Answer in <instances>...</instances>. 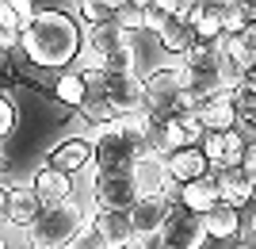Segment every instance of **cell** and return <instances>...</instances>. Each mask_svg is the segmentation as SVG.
Wrapping results in <instances>:
<instances>
[{
    "label": "cell",
    "mask_w": 256,
    "mask_h": 249,
    "mask_svg": "<svg viewBox=\"0 0 256 249\" xmlns=\"http://www.w3.org/2000/svg\"><path fill=\"white\" fill-rule=\"evenodd\" d=\"M164 173H168L172 188H184V184H192V180L210 176V165H206L199 146H184V150H172L168 157H164Z\"/></svg>",
    "instance_id": "obj_8"
},
{
    "label": "cell",
    "mask_w": 256,
    "mask_h": 249,
    "mask_svg": "<svg viewBox=\"0 0 256 249\" xmlns=\"http://www.w3.org/2000/svg\"><path fill=\"white\" fill-rule=\"evenodd\" d=\"M92 230H96L100 238H104L107 249H126L134 245V226H130V215L126 211H92Z\"/></svg>",
    "instance_id": "obj_11"
},
{
    "label": "cell",
    "mask_w": 256,
    "mask_h": 249,
    "mask_svg": "<svg viewBox=\"0 0 256 249\" xmlns=\"http://www.w3.org/2000/svg\"><path fill=\"white\" fill-rule=\"evenodd\" d=\"M76 16L88 31L107 27V23H115V0H84V4H76Z\"/></svg>",
    "instance_id": "obj_18"
},
{
    "label": "cell",
    "mask_w": 256,
    "mask_h": 249,
    "mask_svg": "<svg viewBox=\"0 0 256 249\" xmlns=\"http://www.w3.org/2000/svg\"><path fill=\"white\" fill-rule=\"evenodd\" d=\"M241 169L248 173V180H256V146H248L245 157H241Z\"/></svg>",
    "instance_id": "obj_27"
},
{
    "label": "cell",
    "mask_w": 256,
    "mask_h": 249,
    "mask_svg": "<svg viewBox=\"0 0 256 249\" xmlns=\"http://www.w3.org/2000/svg\"><path fill=\"white\" fill-rule=\"evenodd\" d=\"M27 188L34 192V199H38L42 207L65 203V199L73 195V180H69L65 173H54V169H46V165L31 176V184H27Z\"/></svg>",
    "instance_id": "obj_14"
},
{
    "label": "cell",
    "mask_w": 256,
    "mask_h": 249,
    "mask_svg": "<svg viewBox=\"0 0 256 249\" xmlns=\"http://www.w3.org/2000/svg\"><path fill=\"white\" fill-rule=\"evenodd\" d=\"M142 92H146V85L138 73H104V96L111 100L115 115L142 111Z\"/></svg>",
    "instance_id": "obj_7"
},
{
    "label": "cell",
    "mask_w": 256,
    "mask_h": 249,
    "mask_svg": "<svg viewBox=\"0 0 256 249\" xmlns=\"http://www.w3.org/2000/svg\"><path fill=\"white\" fill-rule=\"evenodd\" d=\"M157 43H160V50H164V58H184V54H188V50L195 46L192 23H188V20H176V16H172V20L160 27Z\"/></svg>",
    "instance_id": "obj_17"
},
{
    "label": "cell",
    "mask_w": 256,
    "mask_h": 249,
    "mask_svg": "<svg viewBox=\"0 0 256 249\" xmlns=\"http://www.w3.org/2000/svg\"><path fill=\"white\" fill-rule=\"evenodd\" d=\"M172 203L176 199H168V195H138L134 199V207H130V226H134V238L138 241H157V234L164 230V222H168L172 215Z\"/></svg>",
    "instance_id": "obj_4"
},
{
    "label": "cell",
    "mask_w": 256,
    "mask_h": 249,
    "mask_svg": "<svg viewBox=\"0 0 256 249\" xmlns=\"http://www.w3.org/2000/svg\"><path fill=\"white\" fill-rule=\"evenodd\" d=\"M0 249H34V238L27 226H16V222H0Z\"/></svg>",
    "instance_id": "obj_23"
},
{
    "label": "cell",
    "mask_w": 256,
    "mask_h": 249,
    "mask_svg": "<svg viewBox=\"0 0 256 249\" xmlns=\"http://www.w3.org/2000/svg\"><path fill=\"white\" fill-rule=\"evenodd\" d=\"M241 88H248V92H252V96H256V65H252V69H248L245 77H241Z\"/></svg>",
    "instance_id": "obj_29"
},
{
    "label": "cell",
    "mask_w": 256,
    "mask_h": 249,
    "mask_svg": "<svg viewBox=\"0 0 256 249\" xmlns=\"http://www.w3.org/2000/svg\"><path fill=\"white\" fill-rule=\"evenodd\" d=\"M16 46L27 54V62L42 65V69H65L84 54V31L65 12L34 8V16L23 23Z\"/></svg>",
    "instance_id": "obj_1"
},
{
    "label": "cell",
    "mask_w": 256,
    "mask_h": 249,
    "mask_svg": "<svg viewBox=\"0 0 256 249\" xmlns=\"http://www.w3.org/2000/svg\"><path fill=\"white\" fill-rule=\"evenodd\" d=\"M142 130H146V115H118L115 123L96 130L92 138V169L96 173H130L146 146H142Z\"/></svg>",
    "instance_id": "obj_2"
},
{
    "label": "cell",
    "mask_w": 256,
    "mask_h": 249,
    "mask_svg": "<svg viewBox=\"0 0 256 249\" xmlns=\"http://www.w3.org/2000/svg\"><path fill=\"white\" fill-rule=\"evenodd\" d=\"M38 215H42V203L34 199L31 188H27V184H12V188H8V222L31 230Z\"/></svg>",
    "instance_id": "obj_15"
},
{
    "label": "cell",
    "mask_w": 256,
    "mask_h": 249,
    "mask_svg": "<svg viewBox=\"0 0 256 249\" xmlns=\"http://www.w3.org/2000/svg\"><path fill=\"white\" fill-rule=\"evenodd\" d=\"M46 169L65 173V176H76V173H84V169H92V138H84V134L62 138L50 150V157H46Z\"/></svg>",
    "instance_id": "obj_5"
},
{
    "label": "cell",
    "mask_w": 256,
    "mask_h": 249,
    "mask_svg": "<svg viewBox=\"0 0 256 249\" xmlns=\"http://www.w3.org/2000/svg\"><path fill=\"white\" fill-rule=\"evenodd\" d=\"M16 119H20V115H16V104L0 92V138H8L12 130H16Z\"/></svg>",
    "instance_id": "obj_24"
},
{
    "label": "cell",
    "mask_w": 256,
    "mask_h": 249,
    "mask_svg": "<svg viewBox=\"0 0 256 249\" xmlns=\"http://www.w3.org/2000/svg\"><path fill=\"white\" fill-rule=\"evenodd\" d=\"M203 238L214 241H241V211L226 203H214L203 215Z\"/></svg>",
    "instance_id": "obj_13"
},
{
    "label": "cell",
    "mask_w": 256,
    "mask_h": 249,
    "mask_svg": "<svg viewBox=\"0 0 256 249\" xmlns=\"http://www.w3.org/2000/svg\"><path fill=\"white\" fill-rule=\"evenodd\" d=\"M176 203H180V207H188L192 215H199V218H203L206 211H210V207L218 203L214 180H210V176H203V180H192V184L176 188Z\"/></svg>",
    "instance_id": "obj_16"
},
{
    "label": "cell",
    "mask_w": 256,
    "mask_h": 249,
    "mask_svg": "<svg viewBox=\"0 0 256 249\" xmlns=\"http://www.w3.org/2000/svg\"><path fill=\"white\" fill-rule=\"evenodd\" d=\"M214 16H218V27H222L226 39H237V35L245 31V4H237V0H230V4H214Z\"/></svg>",
    "instance_id": "obj_20"
},
{
    "label": "cell",
    "mask_w": 256,
    "mask_h": 249,
    "mask_svg": "<svg viewBox=\"0 0 256 249\" xmlns=\"http://www.w3.org/2000/svg\"><path fill=\"white\" fill-rule=\"evenodd\" d=\"M12 46H16V35H8L4 27H0V50H12Z\"/></svg>",
    "instance_id": "obj_30"
},
{
    "label": "cell",
    "mask_w": 256,
    "mask_h": 249,
    "mask_svg": "<svg viewBox=\"0 0 256 249\" xmlns=\"http://www.w3.org/2000/svg\"><path fill=\"white\" fill-rule=\"evenodd\" d=\"M130 176H134L138 195H168V199H176V188L168 184V173H164V157H157V153H142L134 161V169H130Z\"/></svg>",
    "instance_id": "obj_9"
},
{
    "label": "cell",
    "mask_w": 256,
    "mask_h": 249,
    "mask_svg": "<svg viewBox=\"0 0 256 249\" xmlns=\"http://www.w3.org/2000/svg\"><path fill=\"white\" fill-rule=\"evenodd\" d=\"M172 16H180V4H172V0H164V4H146V35L157 39L160 27H164Z\"/></svg>",
    "instance_id": "obj_22"
},
{
    "label": "cell",
    "mask_w": 256,
    "mask_h": 249,
    "mask_svg": "<svg viewBox=\"0 0 256 249\" xmlns=\"http://www.w3.org/2000/svg\"><path fill=\"white\" fill-rule=\"evenodd\" d=\"M199 123H203L206 134L237 130V115H234V104H230V88L218 92V96H210V100H199Z\"/></svg>",
    "instance_id": "obj_12"
},
{
    "label": "cell",
    "mask_w": 256,
    "mask_h": 249,
    "mask_svg": "<svg viewBox=\"0 0 256 249\" xmlns=\"http://www.w3.org/2000/svg\"><path fill=\"white\" fill-rule=\"evenodd\" d=\"M8 180H0V222H4V218H8Z\"/></svg>",
    "instance_id": "obj_28"
},
{
    "label": "cell",
    "mask_w": 256,
    "mask_h": 249,
    "mask_svg": "<svg viewBox=\"0 0 256 249\" xmlns=\"http://www.w3.org/2000/svg\"><path fill=\"white\" fill-rule=\"evenodd\" d=\"M195 249H248L245 241H214V238H203Z\"/></svg>",
    "instance_id": "obj_26"
},
{
    "label": "cell",
    "mask_w": 256,
    "mask_h": 249,
    "mask_svg": "<svg viewBox=\"0 0 256 249\" xmlns=\"http://www.w3.org/2000/svg\"><path fill=\"white\" fill-rule=\"evenodd\" d=\"M54 96L62 100L65 108H80L84 104V81H80V73H62L54 81Z\"/></svg>",
    "instance_id": "obj_21"
},
{
    "label": "cell",
    "mask_w": 256,
    "mask_h": 249,
    "mask_svg": "<svg viewBox=\"0 0 256 249\" xmlns=\"http://www.w3.org/2000/svg\"><path fill=\"white\" fill-rule=\"evenodd\" d=\"M157 241L160 245H172V249H195L203 241V218L192 215L188 207L172 203V215L164 222V230L157 234Z\"/></svg>",
    "instance_id": "obj_6"
},
{
    "label": "cell",
    "mask_w": 256,
    "mask_h": 249,
    "mask_svg": "<svg viewBox=\"0 0 256 249\" xmlns=\"http://www.w3.org/2000/svg\"><path fill=\"white\" fill-rule=\"evenodd\" d=\"M126 249H153L150 241H134V245H126Z\"/></svg>",
    "instance_id": "obj_32"
},
{
    "label": "cell",
    "mask_w": 256,
    "mask_h": 249,
    "mask_svg": "<svg viewBox=\"0 0 256 249\" xmlns=\"http://www.w3.org/2000/svg\"><path fill=\"white\" fill-rule=\"evenodd\" d=\"M115 27L126 31V35L146 31V4H142V0H122V4H115Z\"/></svg>",
    "instance_id": "obj_19"
},
{
    "label": "cell",
    "mask_w": 256,
    "mask_h": 249,
    "mask_svg": "<svg viewBox=\"0 0 256 249\" xmlns=\"http://www.w3.org/2000/svg\"><path fill=\"white\" fill-rule=\"evenodd\" d=\"M138 199L130 173H96L92 169V203L96 211H130Z\"/></svg>",
    "instance_id": "obj_3"
},
{
    "label": "cell",
    "mask_w": 256,
    "mask_h": 249,
    "mask_svg": "<svg viewBox=\"0 0 256 249\" xmlns=\"http://www.w3.org/2000/svg\"><path fill=\"white\" fill-rule=\"evenodd\" d=\"M210 180H214V192H218V203L237 207V211L256 195L245 169H210Z\"/></svg>",
    "instance_id": "obj_10"
},
{
    "label": "cell",
    "mask_w": 256,
    "mask_h": 249,
    "mask_svg": "<svg viewBox=\"0 0 256 249\" xmlns=\"http://www.w3.org/2000/svg\"><path fill=\"white\" fill-rule=\"evenodd\" d=\"M245 245H248V249H256V238H248V241H245Z\"/></svg>",
    "instance_id": "obj_34"
},
{
    "label": "cell",
    "mask_w": 256,
    "mask_h": 249,
    "mask_svg": "<svg viewBox=\"0 0 256 249\" xmlns=\"http://www.w3.org/2000/svg\"><path fill=\"white\" fill-rule=\"evenodd\" d=\"M69 249H107V245H104V238H100L96 230H92V222H88V226L73 238V245H69Z\"/></svg>",
    "instance_id": "obj_25"
},
{
    "label": "cell",
    "mask_w": 256,
    "mask_h": 249,
    "mask_svg": "<svg viewBox=\"0 0 256 249\" xmlns=\"http://www.w3.org/2000/svg\"><path fill=\"white\" fill-rule=\"evenodd\" d=\"M245 20H248V23H256V4H245Z\"/></svg>",
    "instance_id": "obj_31"
},
{
    "label": "cell",
    "mask_w": 256,
    "mask_h": 249,
    "mask_svg": "<svg viewBox=\"0 0 256 249\" xmlns=\"http://www.w3.org/2000/svg\"><path fill=\"white\" fill-rule=\"evenodd\" d=\"M150 245H153V249H172V245H160V241H150Z\"/></svg>",
    "instance_id": "obj_33"
}]
</instances>
